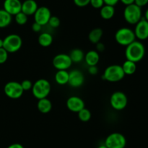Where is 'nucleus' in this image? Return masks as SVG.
Masks as SVG:
<instances>
[{"label": "nucleus", "instance_id": "nucleus-1", "mask_svg": "<svg viewBox=\"0 0 148 148\" xmlns=\"http://www.w3.org/2000/svg\"><path fill=\"white\" fill-rule=\"evenodd\" d=\"M145 55V47L140 41H134L126 46L125 56L127 59L138 62L143 59Z\"/></svg>", "mask_w": 148, "mask_h": 148}, {"label": "nucleus", "instance_id": "nucleus-2", "mask_svg": "<svg viewBox=\"0 0 148 148\" xmlns=\"http://www.w3.org/2000/svg\"><path fill=\"white\" fill-rule=\"evenodd\" d=\"M51 86L48 80L44 78H40L37 80L32 87V93L33 96L38 100L46 98L50 94Z\"/></svg>", "mask_w": 148, "mask_h": 148}, {"label": "nucleus", "instance_id": "nucleus-3", "mask_svg": "<svg viewBox=\"0 0 148 148\" xmlns=\"http://www.w3.org/2000/svg\"><path fill=\"white\" fill-rule=\"evenodd\" d=\"M125 76L121 65H111L107 67L104 71L102 78L109 82H118Z\"/></svg>", "mask_w": 148, "mask_h": 148}, {"label": "nucleus", "instance_id": "nucleus-4", "mask_svg": "<svg viewBox=\"0 0 148 148\" xmlns=\"http://www.w3.org/2000/svg\"><path fill=\"white\" fill-rule=\"evenodd\" d=\"M124 20L131 25H136L142 18V9L135 4L127 5L124 10Z\"/></svg>", "mask_w": 148, "mask_h": 148}, {"label": "nucleus", "instance_id": "nucleus-5", "mask_svg": "<svg viewBox=\"0 0 148 148\" xmlns=\"http://www.w3.org/2000/svg\"><path fill=\"white\" fill-rule=\"evenodd\" d=\"M115 39L119 44L127 46L136 40V36L134 30L129 28L123 27L116 32Z\"/></svg>", "mask_w": 148, "mask_h": 148}, {"label": "nucleus", "instance_id": "nucleus-6", "mask_svg": "<svg viewBox=\"0 0 148 148\" xmlns=\"http://www.w3.org/2000/svg\"><path fill=\"white\" fill-rule=\"evenodd\" d=\"M3 48L8 53H14L20 49L23 45V39L19 35L12 33L6 36L4 39Z\"/></svg>", "mask_w": 148, "mask_h": 148}, {"label": "nucleus", "instance_id": "nucleus-7", "mask_svg": "<svg viewBox=\"0 0 148 148\" xmlns=\"http://www.w3.org/2000/svg\"><path fill=\"white\" fill-rule=\"evenodd\" d=\"M104 145L108 148H125L127 139L122 133L114 132L107 136Z\"/></svg>", "mask_w": 148, "mask_h": 148}, {"label": "nucleus", "instance_id": "nucleus-8", "mask_svg": "<svg viewBox=\"0 0 148 148\" xmlns=\"http://www.w3.org/2000/svg\"><path fill=\"white\" fill-rule=\"evenodd\" d=\"M4 91L7 97L13 100L20 98L24 93L20 83L14 81H10L5 84Z\"/></svg>", "mask_w": 148, "mask_h": 148}, {"label": "nucleus", "instance_id": "nucleus-9", "mask_svg": "<svg viewBox=\"0 0 148 148\" xmlns=\"http://www.w3.org/2000/svg\"><path fill=\"white\" fill-rule=\"evenodd\" d=\"M110 104L116 110H122L128 104V98L125 93L116 91L111 94L110 97Z\"/></svg>", "mask_w": 148, "mask_h": 148}, {"label": "nucleus", "instance_id": "nucleus-10", "mask_svg": "<svg viewBox=\"0 0 148 148\" xmlns=\"http://www.w3.org/2000/svg\"><path fill=\"white\" fill-rule=\"evenodd\" d=\"M53 65L57 71L64 70L67 71L72 65V62L69 55L66 54H59L56 55L53 59Z\"/></svg>", "mask_w": 148, "mask_h": 148}, {"label": "nucleus", "instance_id": "nucleus-11", "mask_svg": "<svg viewBox=\"0 0 148 148\" xmlns=\"http://www.w3.org/2000/svg\"><path fill=\"white\" fill-rule=\"evenodd\" d=\"M33 15L35 22L43 26L48 24L49 19L51 17V12L48 7H40L37 9Z\"/></svg>", "mask_w": 148, "mask_h": 148}, {"label": "nucleus", "instance_id": "nucleus-12", "mask_svg": "<svg viewBox=\"0 0 148 148\" xmlns=\"http://www.w3.org/2000/svg\"><path fill=\"white\" fill-rule=\"evenodd\" d=\"M85 82L84 74L79 70H73L69 72V81L68 84L71 87L79 88L82 86Z\"/></svg>", "mask_w": 148, "mask_h": 148}, {"label": "nucleus", "instance_id": "nucleus-13", "mask_svg": "<svg viewBox=\"0 0 148 148\" xmlns=\"http://www.w3.org/2000/svg\"><path fill=\"white\" fill-rule=\"evenodd\" d=\"M134 32L136 39L139 40L143 41L148 39V21L145 18H142L135 25Z\"/></svg>", "mask_w": 148, "mask_h": 148}, {"label": "nucleus", "instance_id": "nucleus-14", "mask_svg": "<svg viewBox=\"0 0 148 148\" xmlns=\"http://www.w3.org/2000/svg\"><path fill=\"white\" fill-rule=\"evenodd\" d=\"M66 104L67 108L73 113H78L85 107L83 100L77 96L69 97L66 100Z\"/></svg>", "mask_w": 148, "mask_h": 148}, {"label": "nucleus", "instance_id": "nucleus-15", "mask_svg": "<svg viewBox=\"0 0 148 148\" xmlns=\"http://www.w3.org/2000/svg\"><path fill=\"white\" fill-rule=\"evenodd\" d=\"M3 6L4 10L12 16L21 12L22 2L20 0H4Z\"/></svg>", "mask_w": 148, "mask_h": 148}, {"label": "nucleus", "instance_id": "nucleus-16", "mask_svg": "<svg viewBox=\"0 0 148 148\" xmlns=\"http://www.w3.org/2000/svg\"><path fill=\"white\" fill-rule=\"evenodd\" d=\"M38 8V4L35 0H25L22 3L21 11L27 16L34 15Z\"/></svg>", "mask_w": 148, "mask_h": 148}, {"label": "nucleus", "instance_id": "nucleus-17", "mask_svg": "<svg viewBox=\"0 0 148 148\" xmlns=\"http://www.w3.org/2000/svg\"><path fill=\"white\" fill-rule=\"evenodd\" d=\"M84 59L88 66L97 65L100 59L99 53L96 50H90L85 54Z\"/></svg>", "mask_w": 148, "mask_h": 148}, {"label": "nucleus", "instance_id": "nucleus-18", "mask_svg": "<svg viewBox=\"0 0 148 148\" xmlns=\"http://www.w3.org/2000/svg\"><path fill=\"white\" fill-rule=\"evenodd\" d=\"M37 108L41 113L46 114L49 113L52 109L51 102L47 97L38 100L37 103Z\"/></svg>", "mask_w": 148, "mask_h": 148}, {"label": "nucleus", "instance_id": "nucleus-19", "mask_svg": "<svg viewBox=\"0 0 148 148\" xmlns=\"http://www.w3.org/2000/svg\"><path fill=\"white\" fill-rule=\"evenodd\" d=\"M115 14V8L114 6L104 4L100 9V15L104 20H110L112 18Z\"/></svg>", "mask_w": 148, "mask_h": 148}, {"label": "nucleus", "instance_id": "nucleus-20", "mask_svg": "<svg viewBox=\"0 0 148 148\" xmlns=\"http://www.w3.org/2000/svg\"><path fill=\"white\" fill-rule=\"evenodd\" d=\"M103 34V31L101 28H95L90 30L88 34V39L91 43L96 44L98 42H100Z\"/></svg>", "mask_w": 148, "mask_h": 148}, {"label": "nucleus", "instance_id": "nucleus-21", "mask_svg": "<svg viewBox=\"0 0 148 148\" xmlns=\"http://www.w3.org/2000/svg\"><path fill=\"white\" fill-rule=\"evenodd\" d=\"M54 78L56 82L59 85H66L69 81V72L64 70L57 71Z\"/></svg>", "mask_w": 148, "mask_h": 148}, {"label": "nucleus", "instance_id": "nucleus-22", "mask_svg": "<svg viewBox=\"0 0 148 148\" xmlns=\"http://www.w3.org/2000/svg\"><path fill=\"white\" fill-rule=\"evenodd\" d=\"M12 16L9 14L7 11L1 9L0 10V28L7 27L12 23Z\"/></svg>", "mask_w": 148, "mask_h": 148}, {"label": "nucleus", "instance_id": "nucleus-23", "mask_svg": "<svg viewBox=\"0 0 148 148\" xmlns=\"http://www.w3.org/2000/svg\"><path fill=\"white\" fill-rule=\"evenodd\" d=\"M38 44L43 47H48L51 46L53 42V36L49 33H42L38 38Z\"/></svg>", "mask_w": 148, "mask_h": 148}, {"label": "nucleus", "instance_id": "nucleus-24", "mask_svg": "<svg viewBox=\"0 0 148 148\" xmlns=\"http://www.w3.org/2000/svg\"><path fill=\"white\" fill-rule=\"evenodd\" d=\"M121 67H122V69L125 75H132L137 71V64H136V62H132L131 60H128V59L124 61Z\"/></svg>", "mask_w": 148, "mask_h": 148}, {"label": "nucleus", "instance_id": "nucleus-25", "mask_svg": "<svg viewBox=\"0 0 148 148\" xmlns=\"http://www.w3.org/2000/svg\"><path fill=\"white\" fill-rule=\"evenodd\" d=\"M69 55L70 57V59L72 60V63L73 62L78 63V62H82V59L85 58V53H84V52L82 49H78V48L72 49Z\"/></svg>", "mask_w": 148, "mask_h": 148}, {"label": "nucleus", "instance_id": "nucleus-26", "mask_svg": "<svg viewBox=\"0 0 148 148\" xmlns=\"http://www.w3.org/2000/svg\"><path fill=\"white\" fill-rule=\"evenodd\" d=\"M77 115L79 120L82 122L89 121L91 118V116H92L90 110L85 108V107H84V108L82 109L80 111L78 112Z\"/></svg>", "mask_w": 148, "mask_h": 148}, {"label": "nucleus", "instance_id": "nucleus-27", "mask_svg": "<svg viewBox=\"0 0 148 148\" xmlns=\"http://www.w3.org/2000/svg\"><path fill=\"white\" fill-rule=\"evenodd\" d=\"M14 19H15V21L17 24L20 25V26H23V25L26 24V23L27 22L28 16L21 11L14 15Z\"/></svg>", "mask_w": 148, "mask_h": 148}, {"label": "nucleus", "instance_id": "nucleus-28", "mask_svg": "<svg viewBox=\"0 0 148 148\" xmlns=\"http://www.w3.org/2000/svg\"><path fill=\"white\" fill-rule=\"evenodd\" d=\"M48 24H49L51 27L53 28H58L60 26V20H59V17H56V16L51 15V17L49 19Z\"/></svg>", "mask_w": 148, "mask_h": 148}, {"label": "nucleus", "instance_id": "nucleus-29", "mask_svg": "<svg viewBox=\"0 0 148 148\" xmlns=\"http://www.w3.org/2000/svg\"><path fill=\"white\" fill-rule=\"evenodd\" d=\"M22 86V88L25 91H28V90L32 89V87H33V83L30 80L28 79H25L20 83Z\"/></svg>", "mask_w": 148, "mask_h": 148}, {"label": "nucleus", "instance_id": "nucleus-30", "mask_svg": "<svg viewBox=\"0 0 148 148\" xmlns=\"http://www.w3.org/2000/svg\"><path fill=\"white\" fill-rule=\"evenodd\" d=\"M8 52L4 48H0V64H4L6 62L8 58Z\"/></svg>", "mask_w": 148, "mask_h": 148}, {"label": "nucleus", "instance_id": "nucleus-31", "mask_svg": "<svg viewBox=\"0 0 148 148\" xmlns=\"http://www.w3.org/2000/svg\"><path fill=\"white\" fill-rule=\"evenodd\" d=\"M90 4L95 9H101L104 5V1L103 0H90Z\"/></svg>", "mask_w": 148, "mask_h": 148}, {"label": "nucleus", "instance_id": "nucleus-32", "mask_svg": "<svg viewBox=\"0 0 148 148\" xmlns=\"http://www.w3.org/2000/svg\"><path fill=\"white\" fill-rule=\"evenodd\" d=\"M74 3L75 5L79 7H86L87 5L90 4V0H73Z\"/></svg>", "mask_w": 148, "mask_h": 148}, {"label": "nucleus", "instance_id": "nucleus-33", "mask_svg": "<svg viewBox=\"0 0 148 148\" xmlns=\"http://www.w3.org/2000/svg\"><path fill=\"white\" fill-rule=\"evenodd\" d=\"M98 69L97 68L96 65H94V66H89L88 67V73L89 74L92 75H95L98 73Z\"/></svg>", "mask_w": 148, "mask_h": 148}, {"label": "nucleus", "instance_id": "nucleus-34", "mask_svg": "<svg viewBox=\"0 0 148 148\" xmlns=\"http://www.w3.org/2000/svg\"><path fill=\"white\" fill-rule=\"evenodd\" d=\"M134 4L142 8L148 4V0H134Z\"/></svg>", "mask_w": 148, "mask_h": 148}, {"label": "nucleus", "instance_id": "nucleus-35", "mask_svg": "<svg viewBox=\"0 0 148 148\" xmlns=\"http://www.w3.org/2000/svg\"><path fill=\"white\" fill-rule=\"evenodd\" d=\"M41 29L42 26H40L38 23H36V22H34L33 23V25H32V30L34 32H40L41 30Z\"/></svg>", "mask_w": 148, "mask_h": 148}, {"label": "nucleus", "instance_id": "nucleus-36", "mask_svg": "<svg viewBox=\"0 0 148 148\" xmlns=\"http://www.w3.org/2000/svg\"><path fill=\"white\" fill-rule=\"evenodd\" d=\"M104 4L106 5H111V6H115L116 4H118L119 0H103Z\"/></svg>", "mask_w": 148, "mask_h": 148}, {"label": "nucleus", "instance_id": "nucleus-37", "mask_svg": "<svg viewBox=\"0 0 148 148\" xmlns=\"http://www.w3.org/2000/svg\"><path fill=\"white\" fill-rule=\"evenodd\" d=\"M105 50V45L103 43H101V42H98V44H96V51L98 52H103Z\"/></svg>", "mask_w": 148, "mask_h": 148}, {"label": "nucleus", "instance_id": "nucleus-38", "mask_svg": "<svg viewBox=\"0 0 148 148\" xmlns=\"http://www.w3.org/2000/svg\"><path fill=\"white\" fill-rule=\"evenodd\" d=\"M7 148H24V147L20 143H14L10 145V146L7 147Z\"/></svg>", "mask_w": 148, "mask_h": 148}, {"label": "nucleus", "instance_id": "nucleus-39", "mask_svg": "<svg viewBox=\"0 0 148 148\" xmlns=\"http://www.w3.org/2000/svg\"><path fill=\"white\" fill-rule=\"evenodd\" d=\"M122 4H124V5H130V4H134V0H119Z\"/></svg>", "mask_w": 148, "mask_h": 148}, {"label": "nucleus", "instance_id": "nucleus-40", "mask_svg": "<svg viewBox=\"0 0 148 148\" xmlns=\"http://www.w3.org/2000/svg\"><path fill=\"white\" fill-rule=\"evenodd\" d=\"M145 19L147 21H148V8L147 9V10L145 11Z\"/></svg>", "mask_w": 148, "mask_h": 148}, {"label": "nucleus", "instance_id": "nucleus-41", "mask_svg": "<svg viewBox=\"0 0 148 148\" xmlns=\"http://www.w3.org/2000/svg\"><path fill=\"white\" fill-rule=\"evenodd\" d=\"M3 44H4V40L2 39H0V48L3 47Z\"/></svg>", "mask_w": 148, "mask_h": 148}, {"label": "nucleus", "instance_id": "nucleus-42", "mask_svg": "<svg viewBox=\"0 0 148 148\" xmlns=\"http://www.w3.org/2000/svg\"><path fill=\"white\" fill-rule=\"evenodd\" d=\"M98 148H108V147H107L105 145H101V146L98 147Z\"/></svg>", "mask_w": 148, "mask_h": 148}]
</instances>
